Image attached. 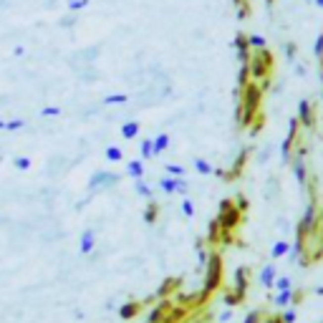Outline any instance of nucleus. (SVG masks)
<instances>
[{
    "mask_svg": "<svg viewBox=\"0 0 323 323\" xmlns=\"http://www.w3.org/2000/svg\"><path fill=\"white\" fill-rule=\"evenodd\" d=\"M154 303H157V295H152V298H131V301H126L119 308V316L124 321H134V318H139L142 313H147Z\"/></svg>",
    "mask_w": 323,
    "mask_h": 323,
    "instance_id": "f257e3e1",
    "label": "nucleus"
},
{
    "mask_svg": "<svg viewBox=\"0 0 323 323\" xmlns=\"http://www.w3.org/2000/svg\"><path fill=\"white\" fill-rule=\"evenodd\" d=\"M179 290H182V278L169 275V278L162 280V285H159V290H157L154 295H157V298H174Z\"/></svg>",
    "mask_w": 323,
    "mask_h": 323,
    "instance_id": "f03ea898",
    "label": "nucleus"
},
{
    "mask_svg": "<svg viewBox=\"0 0 323 323\" xmlns=\"http://www.w3.org/2000/svg\"><path fill=\"white\" fill-rule=\"evenodd\" d=\"M159 215H162V205L157 200H149V205L144 207V222L147 225H154L159 220Z\"/></svg>",
    "mask_w": 323,
    "mask_h": 323,
    "instance_id": "7ed1b4c3",
    "label": "nucleus"
},
{
    "mask_svg": "<svg viewBox=\"0 0 323 323\" xmlns=\"http://www.w3.org/2000/svg\"><path fill=\"white\" fill-rule=\"evenodd\" d=\"M121 134H124V139H134V137L139 134V124H137V121L124 124V126H121Z\"/></svg>",
    "mask_w": 323,
    "mask_h": 323,
    "instance_id": "20e7f679",
    "label": "nucleus"
},
{
    "mask_svg": "<svg viewBox=\"0 0 323 323\" xmlns=\"http://www.w3.org/2000/svg\"><path fill=\"white\" fill-rule=\"evenodd\" d=\"M129 174L134 179H142L144 177V164H142V162H129Z\"/></svg>",
    "mask_w": 323,
    "mask_h": 323,
    "instance_id": "39448f33",
    "label": "nucleus"
},
{
    "mask_svg": "<svg viewBox=\"0 0 323 323\" xmlns=\"http://www.w3.org/2000/svg\"><path fill=\"white\" fill-rule=\"evenodd\" d=\"M162 190H164V192H174V190H184V187H182V182H177V179H162Z\"/></svg>",
    "mask_w": 323,
    "mask_h": 323,
    "instance_id": "423d86ee",
    "label": "nucleus"
},
{
    "mask_svg": "<svg viewBox=\"0 0 323 323\" xmlns=\"http://www.w3.org/2000/svg\"><path fill=\"white\" fill-rule=\"evenodd\" d=\"M167 144H169V137H167V134H162V137H157V139H154V154L164 152V149H167Z\"/></svg>",
    "mask_w": 323,
    "mask_h": 323,
    "instance_id": "0eeeda50",
    "label": "nucleus"
},
{
    "mask_svg": "<svg viewBox=\"0 0 323 323\" xmlns=\"http://www.w3.org/2000/svg\"><path fill=\"white\" fill-rule=\"evenodd\" d=\"M66 5H68L71 13H78V10H84L89 5V0H66Z\"/></svg>",
    "mask_w": 323,
    "mask_h": 323,
    "instance_id": "6e6552de",
    "label": "nucleus"
},
{
    "mask_svg": "<svg viewBox=\"0 0 323 323\" xmlns=\"http://www.w3.org/2000/svg\"><path fill=\"white\" fill-rule=\"evenodd\" d=\"M91 248H94V232H86L81 237V253H89Z\"/></svg>",
    "mask_w": 323,
    "mask_h": 323,
    "instance_id": "1a4fd4ad",
    "label": "nucleus"
},
{
    "mask_svg": "<svg viewBox=\"0 0 323 323\" xmlns=\"http://www.w3.org/2000/svg\"><path fill=\"white\" fill-rule=\"evenodd\" d=\"M121 149L119 147H109V149H106V159H109V162H121Z\"/></svg>",
    "mask_w": 323,
    "mask_h": 323,
    "instance_id": "9d476101",
    "label": "nucleus"
},
{
    "mask_svg": "<svg viewBox=\"0 0 323 323\" xmlns=\"http://www.w3.org/2000/svg\"><path fill=\"white\" fill-rule=\"evenodd\" d=\"M215 280H217V260H215V263L210 265V278H207V288H212V285H215Z\"/></svg>",
    "mask_w": 323,
    "mask_h": 323,
    "instance_id": "9b49d317",
    "label": "nucleus"
},
{
    "mask_svg": "<svg viewBox=\"0 0 323 323\" xmlns=\"http://www.w3.org/2000/svg\"><path fill=\"white\" fill-rule=\"evenodd\" d=\"M137 192H139V195H144V197H152V187H149L147 182H142V179H139V182H137Z\"/></svg>",
    "mask_w": 323,
    "mask_h": 323,
    "instance_id": "f8f14e48",
    "label": "nucleus"
},
{
    "mask_svg": "<svg viewBox=\"0 0 323 323\" xmlns=\"http://www.w3.org/2000/svg\"><path fill=\"white\" fill-rule=\"evenodd\" d=\"M142 152H144V157H154V142H144Z\"/></svg>",
    "mask_w": 323,
    "mask_h": 323,
    "instance_id": "ddd939ff",
    "label": "nucleus"
},
{
    "mask_svg": "<svg viewBox=\"0 0 323 323\" xmlns=\"http://www.w3.org/2000/svg\"><path fill=\"white\" fill-rule=\"evenodd\" d=\"M121 101H126L124 94H116V96H109V99H106V104H121Z\"/></svg>",
    "mask_w": 323,
    "mask_h": 323,
    "instance_id": "4468645a",
    "label": "nucleus"
},
{
    "mask_svg": "<svg viewBox=\"0 0 323 323\" xmlns=\"http://www.w3.org/2000/svg\"><path fill=\"white\" fill-rule=\"evenodd\" d=\"M28 164H31V162L25 159V157H23V159H15V167H20V169H28Z\"/></svg>",
    "mask_w": 323,
    "mask_h": 323,
    "instance_id": "2eb2a0df",
    "label": "nucleus"
},
{
    "mask_svg": "<svg viewBox=\"0 0 323 323\" xmlns=\"http://www.w3.org/2000/svg\"><path fill=\"white\" fill-rule=\"evenodd\" d=\"M167 172H169V174H182L184 169H179L177 164H169V167H167Z\"/></svg>",
    "mask_w": 323,
    "mask_h": 323,
    "instance_id": "dca6fc26",
    "label": "nucleus"
},
{
    "mask_svg": "<svg viewBox=\"0 0 323 323\" xmlns=\"http://www.w3.org/2000/svg\"><path fill=\"white\" fill-rule=\"evenodd\" d=\"M20 126H23V121H10L8 124V129H20Z\"/></svg>",
    "mask_w": 323,
    "mask_h": 323,
    "instance_id": "f3484780",
    "label": "nucleus"
},
{
    "mask_svg": "<svg viewBox=\"0 0 323 323\" xmlns=\"http://www.w3.org/2000/svg\"><path fill=\"white\" fill-rule=\"evenodd\" d=\"M43 114H46V116H56V114H58V109H46Z\"/></svg>",
    "mask_w": 323,
    "mask_h": 323,
    "instance_id": "a211bd4d",
    "label": "nucleus"
}]
</instances>
